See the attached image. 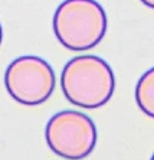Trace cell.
<instances>
[{"label":"cell","mask_w":154,"mask_h":160,"mask_svg":"<svg viewBox=\"0 0 154 160\" xmlns=\"http://www.w3.org/2000/svg\"><path fill=\"white\" fill-rule=\"evenodd\" d=\"M60 88L66 100L81 108L105 105L115 89V77L109 63L99 56L72 58L62 69Z\"/></svg>","instance_id":"6da1fadb"},{"label":"cell","mask_w":154,"mask_h":160,"mask_svg":"<svg viewBox=\"0 0 154 160\" xmlns=\"http://www.w3.org/2000/svg\"><path fill=\"white\" fill-rule=\"evenodd\" d=\"M53 33L69 51H87L104 39L107 13L97 0H64L53 15Z\"/></svg>","instance_id":"7a4b0ae2"},{"label":"cell","mask_w":154,"mask_h":160,"mask_svg":"<svg viewBox=\"0 0 154 160\" xmlns=\"http://www.w3.org/2000/svg\"><path fill=\"white\" fill-rule=\"evenodd\" d=\"M45 138L55 154L66 160H82L95 149L98 133L88 116L65 110L49 118Z\"/></svg>","instance_id":"3957f363"},{"label":"cell","mask_w":154,"mask_h":160,"mask_svg":"<svg viewBox=\"0 0 154 160\" xmlns=\"http://www.w3.org/2000/svg\"><path fill=\"white\" fill-rule=\"evenodd\" d=\"M55 72L41 56L25 55L13 59L4 72L9 95L19 104L41 105L55 89Z\"/></svg>","instance_id":"277c9868"},{"label":"cell","mask_w":154,"mask_h":160,"mask_svg":"<svg viewBox=\"0 0 154 160\" xmlns=\"http://www.w3.org/2000/svg\"><path fill=\"white\" fill-rule=\"evenodd\" d=\"M135 101L140 110L148 117L154 116V69L141 75L135 87Z\"/></svg>","instance_id":"5b68a950"},{"label":"cell","mask_w":154,"mask_h":160,"mask_svg":"<svg viewBox=\"0 0 154 160\" xmlns=\"http://www.w3.org/2000/svg\"><path fill=\"white\" fill-rule=\"evenodd\" d=\"M141 2L148 8H154V0H141Z\"/></svg>","instance_id":"8992f818"},{"label":"cell","mask_w":154,"mask_h":160,"mask_svg":"<svg viewBox=\"0 0 154 160\" xmlns=\"http://www.w3.org/2000/svg\"><path fill=\"white\" fill-rule=\"evenodd\" d=\"M2 41H3V29H2V25H0V45H2Z\"/></svg>","instance_id":"52a82bcc"},{"label":"cell","mask_w":154,"mask_h":160,"mask_svg":"<svg viewBox=\"0 0 154 160\" xmlns=\"http://www.w3.org/2000/svg\"><path fill=\"white\" fill-rule=\"evenodd\" d=\"M151 160H153V157H151Z\"/></svg>","instance_id":"ba28073f"}]
</instances>
